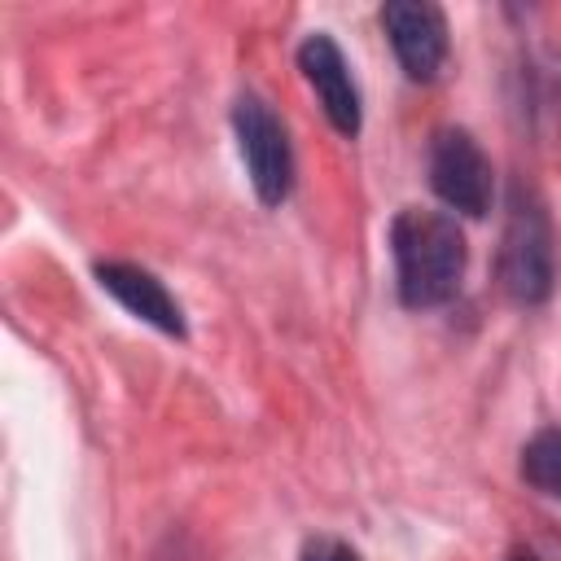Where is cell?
Wrapping results in <instances>:
<instances>
[{
    "instance_id": "cell-4",
    "label": "cell",
    "mask_w": 561,
    "mask_h": 561,
    "mask_svg": "<svg viewBox=\"0 0 561 561\" xmlns=\"http://www.w3.org/2000/svg\"><path fill=\"white\" fill-rule=\"evenodd\" d=\"M430 188L456 215L482 219L491 210L495 175H491V162H486L482 145L465 127H438L434 131V140H430Z\"/></svg>"
},
{
    "instance_id": "cell-10",
    "label": "cell",
    "mask_w": 561,
    "mask_h": 561,
    "mask_svg": "<svg viewBox=\"0 0 561 561\" xmlns=\"http://www.w3.org/2000/svg\"><path fill=\"white\" fill-rule=\"evenodd\" d=\"M508 561H535V557H530V552H513Z\"/></svg>"
},
{
    "instance_id": "cell-5",
    "label": "cell",
    "mask_w": 561,
    "mask_h": 561,
    "mask_svg": "<svg viewBox=\"0 0 561 561\" xmlns=\"http://www.w3.org/2000/svg\"><path fill=\"white\" fill-rule=\"evenodd\" d=\"M386 39L408 79L430 83L447 61V18L430 0H390L381 4Z\"/></svg>"
},
{
    "instance_id": "cell-2",
    "label": "cell",
    "mask_w": 561,
    "mask_h": 561,
    "mask_svg": "<svg viewBox=\"0 0 561 561\" xmlns=\"http://www.w3.org/2000/svg\"><path fill=\"white\" fill-rule=\"evenodd\" d=\"M500 289L517 307H539L552 294V228L535 197L513 188L508 224L500 237Z\"/></svg>"
},
{
    "instance_id": "cell-1",
    "label": "cell",
    "mask_w": 561,
    "mask_h": 561,
    "mask_svg": "<svg viewBox=\"0 0 561 561\" xmlns=\"http://www.w3.org/2000/svg\"><path fill=\"white\" fill-rule=\"evenodd\" d=\"M390 254H394V285L399 302L412 311H430L456 298L465 280V232L456 215L403 206L390 224Z\"/></svg>"
},
{
    "instance_id": "cell-9",
    "label": "cell",
    "mask_w": 561,
    "mask_h": 561,
    "mask_svg": "<svg viewBox=\"0 0 561 561\" xmlns=\"http://www.w3.org/2000/svg\"><path fill=\"white\" fill-rule=\"evenodd\" d=\"M298 561H359L342 539H329V535H320V539H311L307 548H302V557Z\"/></svg>"
},
{
    "instance_id": "cell-6",
    "label": "cell",
    "mask_w": 561,
    "mask_h": 561,
    "mask_svg": "<svg viewBox=\"0 0 561 561\" xmlns=\"http://www.w3.org/2000/svg\"><path fill=\"white\" fill-rule=\"evenodd\" d=\"M298 70H302V79L311 83V92L320 96L329 123H333L342 136H359V123H364L359 88H355V79H351V66H346L342 48H337L324 31L307 35V39L298 44Z\"/></svg>"
},
{
    "instance_id": "cell-7",
    "label": "cell",
    "mask_w": 561,
    "mask_h": 561,
    "mask_svg": "<svg viewBox=\"0 0 561 561\" xmlns=\"http://www.w3.org/2000/svg\"><path fill=\"white\" fill-rule=\"evenodd\" d=\"M96 285L105 294H114L136 320L153 324L167 337H184V311L153 272H145L136 263H96Z\"/></svg>"
},
{
    "instance_id": "cell-8",
    "label": "cell",
    "mask_w": 561,
    "mask_h": 561,
    "mask_svg": "<svg viewBox=\"0 0 561 561\" xmlns=\"http://www.w3.org/2000/svg\"><path fill=\"white\" fill-rule=\"evenodd\" d=\"M522 478L535 491L561 500V430H539L522 447Z\"/></svg>"
},
{
    "instance_id": "cell-3",
    "label": "cell",
    "mask_w": 561,
    "mask_h": 561,
    "mask_svg": "<svg viewBox=\"0 0 561 561\" xmlns=\"http://www.w3.org/2000/svg\"><path fill=\"white\" fill-rule=\"evenodd\" d=\"M232 131H237V149L241 162L250 171V184L259 193L263 206H280L294 188V149H289V131L276 118V110L245 92L232 105Z\"/></svg>"
}]
</instances>
